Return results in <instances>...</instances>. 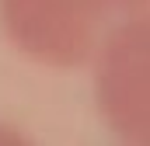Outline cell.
<instances>
[{"mask_svg":"<svg viewBox=\"0 0 150 146\" xmlns=\"http://www.w3.org/2000/svg\"><path fill=\"white\" fill-rule=\"evenodd\" d=\"M150 0H0V32L14 52L49 70H84Z\"/></svg>","mask_w":150,"mask_h":146,"instance_id":"6da1fadb","label":"cell"},{"mask_svg":"<svg viewBox=\"0 0 150 146\" xmlns=\"http://www.w3.org/2000/svg\"><path fill=\"white\" fill-rule=\"evenodd\" d=\"M94 66V101L119 143L150 146V11L126 21Z\"/></svg>","mask_w":150,"mask_h":146,"instance_id":"7a4b0ae2","label":"cell"}]
</instances>
